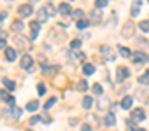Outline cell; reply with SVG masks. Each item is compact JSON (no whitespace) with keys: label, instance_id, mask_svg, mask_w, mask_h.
<instances>
[{"label":"cell","instance_id":"36","mask_svg":"<svg viewBox=\"0 0 149 131\" xmlns=\"http://www.w3.org/2000/svg\"><path fill=\"white\" fill-rule=\"evenodd\" d=\"M6 16H7L6 12H0V21H2V19H6Z\"/></svg>","mask_w":149,"mask_h":131},{"label":"cell","instance_id":"33","mask_svg":"<svg viewBox=\"0 0 149 131\" xmlns=\"http://www.w3.org/2000/svg\"><path fill=\"white\" fill-rule=\"evenodd\" d=\"M37 93H39V94H44V93H46V88H44V84H39V86H37Z\"/></svg>","mask_w":149,"mask_h":131},{"label":"cell","instance_id":"25","mask_svg":"<svg viewBox=\"0 0 149 131\" xmlns=\"http://www.w3.org/2000/svg\"><path fill=\"white\" fill-rule=\"evenodd\" d=\"M54 103H56V98L53 96V98H49V100H47V101L44 103V108H51V107H53Z\"/></svg>","mask_w":149,"mask_h":131},{"label":"cell","instance_id":"18","mask_svg":"<svg viewBox=\"0 0 149 131\" xmlns=\"http://www.w3.org/2000/svg\"><path fill=\"white\" fill-rule=\"evenodd\" d=\"M91 105H93V98L91 96H84L83 98V107L84 108H91Z\"/></svg>","mask_w":149,"mask_h":131},{"label":"cell","instance_id":"16","mask_svg":"<svg viewBox=\"0 0 149 131\" xmlns=\"http://www.w3.org/2000/svg\"><path fill=\"white\" fill-rule=\"evenodd\" d=\"M83 72L86 74V75H91L93 72H95V67L91 63H84V67H83Z\"/></svg>","mask_w":149,"mask_h":131},{"label":"cell","instance_id":"28","mask_svg":"<svg viewBox=\"0 0 149 131\" xmlns=\"http://www.w3.org/2000/svg\"><path fill=\"white\" fill-rule=\"evenodd\" d=\"M91 89H93V93H95V94H102V86H100V84H93V86H91Z\"/></svg>","mask_w":149,"mask_h":131},{"label":"cell","instance_id":"10","mask_svg":"<svg viewBox=\"0 0 149 131\" xmlns=\"http://www.w3.org/2000/svg\"><path fill=\"white\" fill-rule=\"evenodd\" d=\"M132 103H133V100H132L130 96H123V100H121V108L128 110V108H132Z\"/></svg>","mask_w":149,"mask_h":131},{"label":"cell","instance_id":"32","mask_svg":"<svg viewBox=\"0 0 149 131\" xmlns=\"http://www.w3.org/2000/svg\"><path fill=\"white\" fill-rule=\"evenodd\" d=\"M100 19H102V12H98V11L95 12L93 11V21H100Z\"/></svg>","mask_w":149,"mask_h":131},{"label":"cell","instance_id":"2","mask_svg":"<svg viewBox=\"0 0 149 131\" xmlns=\"http://www.w3.org/2000/svg\"><path fill=\"white\" fill-rule=\"evenodd\" d=\"M58 11H60V14L61 16H70L72 14V7H70V4H67V2H61L60 4V7H58Z\"/></svg>","mask_w":149,"mask_h":131},{"label":"cell","instance_id":"7","mask_svg":"<svg viewBox=\"0 0 149 131\" xmlns=\"http://www.w3.org/2000/svg\"><path fill=\"white\" fill-rule=\"evenodd\" d=\"M123 28H125V30H123V35H125V37H132V35H133V23H132V21L125 23Z\"/></svg>","mask_w":149,"mask_h":131},{"label":"cell","instance_id":"34","mask_svg":"<svg viewBox=\"0 0 149 131\" xmlns=\"http://www.w3.org/2000/svg\"><path fill=\"white\" fill-rule=\"evenodd\" d=\"M6 44H7V42H6L4 39H0V49H4V51H6V49H7V47H6Z\"/></svg>","mask_w":149,"mask_h":131},{"label":"cell","instance_id":"8","mask_svg":"<svg viewBox=\"0 0 149 131\" xmlns=\"http://www.w3.org/2000/svg\"><path fill=\"white\" fill-rule=\"evenodd\" d=\"M30 28H32L30 39H37V33H39V21H30Z\"/></svg>","mask_w":149,"mask_h":131},{"label":"cell","instance_id":"9","mask_svg":"<svg viewBox=\"0 0 149 131\" xmlns=\"http://www.w3.org/2000/svg\"><path fill=\"white\" fill-rule=\"evenodd\" d=\"M4 52H6V59H7V61H14V59H16V49L7 47Z\"/></svg>","mask_w":149,"mask_h":131},{"label":"cell","instance_id":"4","mask_svg":"<svg viewBox=\"0 0 149 131\" xmlns=\"http://www.w3.org/2000/svg\"><path fill=\"white\" fill-rule=\"evenodd\" d=\"M144 119H146V114H144V110H142V108H135V110L132 112V121L140 122V121H144Z\"/></svg>","mask_w":149,"mask_h":131},{"label":"cell","instance_id":"38","mask_svg":"<svg viewBox=\"0 0 149 131\" xmlns=\"http://www.w3.org/2000/svg\"><path fill=\"white\" fill-rule=\"evenodd\" d=\"M28 131H32V129H28Z\"/></svg>","mask_w":149,"mask_h":131},{"label":"cell","instance_id":"22","mask_svg":"<svg viewBox=\"0 0 149 131\" xmlns=\"http://www.w3.org/2000/svg\"><path fill=\"white\" fill-rule=\"evenodd\" d=\"M88 25H90V21H88V19H79V21H77V28H79V30L86 28Z\"/></svg>","mask_w":149,"mask_h":131},{"label":"cell","instance_id":"37","mask_svg":"<svg viewBox=\"0 0 149 131\" xmlns=\"http://www.w3.org/2000/svg\"><path fill=\"white\" fill-rule=\"evenodd\" d=\"M132 131H146V129H137V128H132Z\"/></svg>","mask_w":149,"mask_h":131},{"label":"cell","instance_id":"17","mask_svg":"<svg viewBox=\"0 0 149 131\" xmlns=\"http://www.w3.org/2000/svg\"><path fill=\"white\" fill-rule=\"evenodd\" d=\"M140 84H149V70L147 72H144L142 75H139V79H137Z\"/></svg>","mask_w":149,"mask_h":131},{"label":"cell","instance_id":"31","mask_svg":"<svg viewBox=\"0 0 149 131\" xmlns=\"http://www.w3.org/2000/svg\"><path fill=\"white\" fill-rule=\"evenodd\" d=\"M70 47H72V49H79V47H81V40H77V39L72 40V42H70Z\"/></svg>","mask_w":149,"mask_h":131},{"label":"cell","instance_id":"23","mask_svg":"<svg viewBox=\"0 0 149 131\" xmlns=\"http://www.w3.org/2000/svg\"><path fill=\"white\" fill-rule=\"evenodd\" d=\"M100 49H102V52H104V54H107V56H109V59H114V58H112V51H111L107 46H102Z\"/></svg>","mask_w":149,"mask_h":131},{"label":"cell","instance_id":"5","mask_svg":"<svg viewBox=\"0 0 149 131\" xmlns=\"http://www.w3.org/2000/svg\"><path fill=\"white\" fill-rule=\"evenodd\" d=\"M32 6L30 4H23V6H19L18 7V12H19V16H30L32 14Z\"/></svg>","mask_w":149,"mask_h":131},{"label":"cell","instance_id":"13","mask_svg":"<svg viewBox=\"0 0 149 131\" xmlns=\"http://www.w3.org/2000/svg\"><path fill=\"white\" fill-rule=\"evenodd\" d=\"M39 108V100H33V101H28L26 103V110L28 112H35Z\"/></svg>","mask_w":149,"mask_h":131},{"label":"cell","instance_id":"29","mask_svg":"<svg viewBox=\"0 0 149 131\" xmlns=\"http://www.w3.org/2000/svg\"><path fill=\"white\" fill-rule=\"evenodd\" d=\"M13 119H18L19 117V114H21V108H18V107H13Z\"/></svg>","mask_w":149,"mask_h":131},{"label":"cell","instance_id":"20","mask_svg":"<svg viewBox=\"0 0 149 131\" xmlns=\"http://www.w3.org/2000/svg\"><path fill=\"white\" fill-rule=\"evenodd\" d=\"M2 82H4V86H6V88H7L9 91H13V89L16 88V84H14V81H9V79H4Z\"/></svg>","mask_w":149,"mask_h":131},{"label":"cell","instance_id":"6","mask_svg":"<svg viewBox=\"0 0 149 131\" xmlns=\"http://www.w3.org/2000/svg\"><path fill=\"white\" fill-rule=\"evenodd\" d=\"M132 61L140 65V63H144V61H146V54H144V52H140V51H137V52H133V56H132Z\"/></svg>","mask_w":149,"mask_h":131},{"label":"cell","instance_id":"12","mask_svg":"<svg viewBox=\"0 0 149 131\" xmlns=\"http://www.w3.org/2000/svg\"><path fill=\"white\" fill-rule=\"evenodd\" d=\"M118 51H119V54L123 56V58H132L133 54H132V51L130 49H126V47H123V46H119L118 47Z\"/></svg>","mask_w":149,"mask_h":131},{"label":"cell","instance_id":"26","mask_svg":"<svg viewBox=\"0 0 149 131\" xmlns=\"http://www.w3.org/2000/svg\"><path fill=\"white\" fill-rule=\"evenodd\" d=\"M72 14H74V18H77V21H79V19H83V16H84V12H83L81 9H76Z\"/></svg>","mask_w":149,"mask_h":131},{"label":"cell","instance_id":"27","mask_svg":"<svg viewBox=\"0 0 149 131\" xmlns=\"http://www.w3.org/2000/svg\"><path fill=\"white\" fill-rule=\"evenodd\" d=\"M109 2H107V0H97V2H95V7H98V9H102V7H105Z\"/></svg>","mask_w":149,"mask_h":131},{"label":"cell","instance_id":"24","mask_svg":"<svg viewBox=\"0 0 149 131\" xmlns=\"http://www.w3.org/2000/svg\"><path fill=\"white\" fill-rule=\"evenodd\" d=\"M77 89H79V91H86V89H88V82H86V81H79V82H77Z\"/></svg>","mask_w":149,"mask_h":131},{"label":"cell","instance_id":"35","mask_svg":"<svg viewBox=\"0 0 149 131\" xmlns=\"http://www.w3.org/2000/svg\"><path fill=\"white\" fill-rule=\"evenodd\" d=\"M81 131H91V128L88 124H84V126H81Z\"/></svg>","mask_w":149,"mask_h":131},{"label":"cell","instance_id":"15","mask_svg":"<svg viewBox=\"0 0 149 131\" xmlns=\"http://www.w3.org/2000/svg\"><path fill=\"white\" fill-rule=\"evenodd\" d=\"M105 124H107V126H114V124H116V117H114L112 112H109V114L105 115Z\"/></svg>","mask_w":149,"mask_h":131},{"label":"cell","instance_id":"3","mask_svg":"<svg viewBox=\"0 0 149 131\" xmlns=\"http://www.w3.org/2000/svg\"><path fill=\"white\" fill-rule=\"evenodd\" d=\"M118 74H116V77H118V81L121 82V81H125L128 75H130V70L126 68V67H118V70H116Z\"/></svg>","mask_w":149,"mask_h":131},{"label":"cell","instance_id":"30","mask_svg":"<svg viewBox=\"0 0 149 131\" xmlns=\"http://www.w3.org/2000/svg\"><path fill=\"white\" fill-rule=\"evenodd\" d=\"M9 98H11V96H9V94L4 91V89H0V100H2V101H7Z\"/></svg>","mask_w":149,"mask_h":131},{"label":"cell","instance_id":"19","mask_svg":"<svg viewBox=\"0 0 149 131\" xmlns=\"http://www.w3.org/2000/svg\"><path fill=\"white\" fill-rule=\"evenodd\" d=\"M139 28H140L142 32H149V19H142V21L139 23Z\"/></svg>","mask_w":149,"mask_h":131},{"label":"cell","instance_id":"21","mask_svg":"<svg viewBox=\"0 0 149 131\" xmlns=\"http://www.w3.org/2000/svg\"><path fill=\"white\" fill-rule=\"evenodd\" d=\"M140 4L142 2H133V6H132V16H137V12L140 9Z\"/></svg>","mask_w":149,"mask_h":131},{"label":"cell","instance_id":"11","mask_svg":"<svg viewBox=\"0 0 149 131\" xmlns=\"http://www.w3.org/2000/svg\"><path fill=\"white\" fill-rule=\"evenodd\" d=\"M44 11H46V14H47V16H53V14L56 12L54 6H53L51 2H46V4H44Z\"/></svg>","mask_w":149,"mask_h":131},{"label":"cell","instance_id":"14","mask_svg":"<svg viewBox=\"0 0 149 131\" xmlns=\"http://www.w3.org/2000/svg\"><path fill=\"white\" fill-rule=\"evenodd\" d=\"M11 30L16 32V33L21 32V30H23V23H21V21H13V23H11Z\"/></svg>","mask_w":149,"mask_h":131},{"label":"cell","instance_id":"1","mask_svg":"<svg viewBox=\"0 0 149 131\" xmlns=\"http://www.w3.org/2000/svg\"><path fill=\"white\" fill-rule=\"evenodd\" d=\"M32 63H33V59H32V56L30 54H23L21 56V61H19V65H21V68H32Z\"/></svg>","mask_w":149,"mask_h":131}]
</instances>
